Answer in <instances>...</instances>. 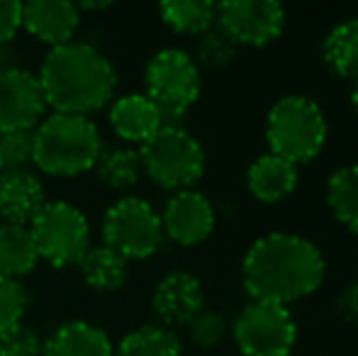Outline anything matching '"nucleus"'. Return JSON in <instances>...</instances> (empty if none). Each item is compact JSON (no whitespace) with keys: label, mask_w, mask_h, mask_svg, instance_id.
Listing matches in <instances>:
<instances>
[{"label":"nucleus","mask_w":358,"mask_h":356,"mask_svg":"<svg viewBox=\"0 0 358 356\" xmlns=\"http://www.w3.org/2000/svg\"><path fill=\"white\" fill-rule=\"evenodd\" d=\"M324 276L327 262L320 247L292 232L264 234L251 244L241 264V278L251 300L283 308L315 293Z\"/></svg>","instance_id":"1"},{"label":"nucleus","mask_w":358,"mask_h":356,"mask_svg":"<svg viewBox=\"0 0 358 356\" xmlns=\"http://www.w3.org/2000/svg\"><path fill=\"white\" fill-rule=\"evenodd\" d=\"M47 108L54 113L83 115L105 108L115 98L117 73L113 64L88 42H69L49 49L39 69Z\"/></svg>","instance_id":"2"},{"label":"nucleus","mask_w":358,"mask_h":356,"mask_svg":"<svg viewBox=\"0 0 358 356\" xmlns=\"http://www.w3.org/2000/svg\"><path fill=\"white\" fill-rule=\"evenodd\" d=\"M32 134L34 166L47 176H80L95 169V162L103 152L98 127L83 115H44Z\"/></svg>","instance_id":"3"},{"label":"nucleus","mask_w":358,"mask_h":356,"mask_svg":"<svg viewBox=\"0 0 358 356\" xmlns=\"http://www.w3.org/2000/svg\"><path fill=\"white\" fill-rule=\"evenodd\" d=\"M329 137L324 110L307 95H285L266 118V139L271 154L290 162L292 166L315 162Z\"/></svg>","instance_id":"4"},{"label":"nucleus","mask_w":358,"mask_h":356,"mask_svg":"<svg viewBox=\"0 0 358 356\" xmlns=\"http://www.w3.org/2000/svg\"><path fill=\"white\" fill-rule=\"evenodd\" d=\"M146 95L159 108L164 127H180V120L203 90L200 69L183 49H161L146 64Z\"/></svg>","instance_id":"5"},{"label":"nucleus","mask_w":358,"mask_h":356,"mask_svg":"<svg viewBox=\"0 0 358 356\" xmlns=\"http://www.w3.org/2000/svg\"><path fill=\"white\" fill-rule=\"evenodd\" d=\"M144 173L166 190H188L205 173L203 144L183 127H161L139 147Z\"/></svg>","instance_id":"6"},{"label":"nucleus","mask_w":358,"mask_h":356,"mask_svg":"<svg viewBox=\"0 0 358 356\" xmlns=\"http://www.w3.org/2000/svg\"><path fill=\"white\" fill-rule=\"evenodd\" d=\"M39 259L57 269L78 264L90 249V225L83 210L71 203H44L37 218L29 222Z\"/></svg>","instance_id":"7"},{"label":"nucleus","mask_w":358,"mask_h":356,"mask_svg":"<svg viewBox=\"0 0 358 356\" xmlns=\"http://www.w3.org/2000/svg\"><path fill=\"white\" fill-rule=\"evenodd\" d=\"M164 242L161 215L142 198H120L103 218V244L127 262L149 259Z\"/></svg>","instance_id":"8"},{"label":"nucleus","mask_w":358,"mask_h":356,"mask_svg":"<svg viewBox=\"0 0 358 356\" xmlns=\"http://www.w3.org/2000/svg\"><path fill=\"white\" fill-rule=\"evenodd\" d=\"M244 356H290L297 344V322L290 308L251 300L231 325Z\"/></svg>","instance_id":"9"},{"label":"nucleus","mask_w":358,"mask_h":356,"mask_svg":"<svg viewBox=\"0 0 358 356\" xmlns=\"http://www.w3.org/2000/svg\"><path fill=\"white\" fill-rule=\"evenodd\" d=\"M217 29L234 47H266L285 29V10L275 0H227L217 5Z\"/></svg>","instance_id":"10"},{"label":"nucleus","mask_w":358,"mask_h":356,"mask_svg":"<svg viewBox=\"0 0 358 356\" xmlns=\"http://www.w3.org/2000/svg\"><path fill=\"white\" fill-rule=\"evenodd\" d=\"M47 113L39 78L24 69H0V134L32 132Z\"/></svg>","instance_id":"11"},{"label":"nucleus","mask_w":358,"mask_h":356,"mask_svg":"<svg viewBox=\"0 0 358 356\" xmlns=\"http://www.w3.org/2000/svg\"><path fill=\"white\" fill-rule=\"evenodd\" d=\"M164 237L180 247H198L215 229V208L200 190H178L161 213Z\"/></svg>","instance_id":"12"},{"label":"nucleus","mask_w":358,"mask_h":356,"mask_svg":"<svg viewBox=\"0 0 358 356\" xmlns=\"http://www.w3.org/2000/svg\"><path fill=\"white\" fill-rule=\"evenodd\" d=\"M151 308L164 327L173 329L190 325L205 310L203 283L188 271H171L156 283Z\"/></svg>","instance_id":"13"},{"label":"nucleus","mask_w":358,"mask_h":356,"mask_svg":"<svg viewBox=\"0 0 358 356\" xmlns=\"http://www.w3.org/2000/svg\"><path fill=\"white\" fill-rule=\"evenodd\" d=\"M80 10L69 0H29L22 3V27L49 47L73 42Z\"/></svg>","instance_id":"14"},{"label":"nucleus","mask_w":358,"mask_h":356,"mask_svg":"<svg viewBox=\"0 0 358 356\" xmlns=\"http://www.w3.org/2000/svg\"><path fill=\"white\" fill-rule=\"evenodd\" d=\"M44 203H47L44 185L32 171L0 173V218L5 220V225L29 227Z\"/></svg>","instance_id":"15"},{"label":"nucleus","mask_w":358,"mask_h":356,"mask_svg":"<svg viewBox=\"0 0 358 356\" xmlns=\"http://www.w3.org/2000/svg\"><path fill=\"white\" fill-rule=\"evenodd\" d=\"M110 124L120 139L142 147L164 127V120L146 93H127L120 95L110 108Z\"/></svg>","instance_id":"16"},{"label":"nucleus","mask_w":358,"mask_h":356,"mask_svg":"<svg viewBox=\"0 0 358 356\" xmlns=\"http://www.w3.org/2000/svg\"><path fill=\"white\" fill-rule=\"evenodd\" d=\"M42 356H115L108 332L83 320L64 322L42 344Z\"/></svg>","instance_id":"17"},{"label":"nucleus","mask_w":358,"mask_h":356,"mask_svg":"<svg viewBox=\"0 0 358 356\" xmlns=\"http://www.w3.org/2000/svg\"><path fill=\"white\" fill-rule=\"evenodd\" d=\"M246 185L259 203L275 205L280 200L290 198L292 190L297 188V166L268 152L249 166Z\"/></svg>","instance_id":"18"},{"label":"nucleus","mask_w":358,"mask_h":356,"mask_svg":"<svg viewBox=\"0 0 358 356\" xmlns=\"http://www.w3.org/2000/svg\"><path fill=\"white\" fill-rule=\"evenodd\" d=\"M37 262L39 254L29 227L0 225V276L20 280L27 273H32Z\"/></svg>","instance_id":"19"},{"label":"nucleus","mask_w":358,"mask_h":356,"mask_svg":"<svg viewBox=\"0 0 358 356\" xmlns=\"http://www.w3.org/2000/svg\"><path fill=\"white\" fill-rule=\"evenodd\" d=\"M322 59L334 76L356 81L358 78V17L344 20L327 34L322 44Z\"/></svg>","instance_id":"20"},{"label":"nucleus","mask_w":358,"mask_h":356,"mask_svg":"<svg viewBox=\"0 0 358 356\" xmlns=\"http://www.w3.org/2000/svg\"><path fill=\"white\" fill-rule=\"evenodd\" d=\"M78 269L85 283L98 293H113L122 288L127 280V259H122L105 244L90 247L78 262Z\"/></svg>","instance_id":"21"},{"label":"nucleus","mask_w":358,"mask_h":356,"mask_svg":"<svg viewBox=\"0 0 358 356\" xmlns=\"http://www.w3.org/2000/svg\"><path fill=\"white\" fill-rule=\"evenodd\" d=\"M159 15L176 34H205L215 27L217 5L208 0H164Z\"/></svg>","instance_id":"22"},{"label":"nucleus","mask_w":358,"mask_h":356,"mask_svg":"<svg viewBox=\"0 0 358 356\" xmlns=\"http://www.w3.org/2000/svg\"><path fill=\"white\" fill-rule=\"evenodd\" d=\"M95 173H98V178L113 190L134 188L144 173L139 149H132V147L103 149L98 162H95Z\"/></svg>","instance_id":"23"},{"label":"nucleus","mask_w":358,"mask_h":356,"mask_svg":"<svg viewBox=\"0 0 358 356\" xmlns=\"http://www.w3.org/2000/svg\"><path fill=\"white\" fill-rule=\"evenodd\" d=\"M327 205L336 222L358 234V164L341 166L327 180Z\"/></svg>","instance_id":"24"},{"label":"nucleus","mask_w":358,"mask_h":356,"mask_svg":"<svg viewBox=\"0 0 358 356\" xmlns=\"http://www.w3.org/2000/svg\"><path fill=\"white\" fill-rule=\"evenodd\" d=\"M180 339L164 325H144L127 334L115 356H180Z\"/></svg>","instance_id":"25"},{"label":"nucleus","mask_w":358,"mask_h":356,"mask_svg":"<svg viewBox=\"0 0 358 356\" xmlns=\"http://www.w3.org/2000/svg\"><path fill=\"white\" fill-rule=\"evenodd\" d=\"M236 47L220 32L217 27L208 29L205 34L198 37V44H195V54H190L198 69H205V71H220V69L229 66L231 59H234Z\"/></svg>","instance_id":"26"},{"label":"nucleus","mask_w":358,"mask_h":356,"mask_svg":"<svg viewBox=\"0 0 358 356\" xmlns=\"http://www.w3.org/2000/svg\"><path fill=\"white\" fill-rule=\"evenodd\" d=\"M32 132L0 134V164H3V171H29V166H34Z\"/></svg>","instance_id":"27"},{"label":"nucleus","mask_w":358,"mask_h":356,"mask_svg":"<svg viewBox=\"0 0 358 356\" xmlns=\"http://www.w3.org/2000/svg\"><path fill=\"white\" fill-rule=\"evenodd\" d=\"M27 310V293L22 283L0 276V334L22 322Z\"/></svg>","instance_id":"28"},{"label":"nucleus","mask_w":358,"mask_h":356,"mask_svg":"<svg viewBox=\"0 0 358 356\" xmlns=\"http://www.w3.org/2000/svg\"><path fill=\"white\" fill-rule=\"evenodd\" d=\"M188 327H190V339H193L195 347L215 349L227 334V320L220 310H203Z\"/></svg>","instance_id":"29"},{"label":"nucleus","mask_w":358,"mask_h":356,"mask_svg":"<svg viewBox=\"0 0 358 356\" xmlns=\"http://www.w3.org/2000/svg\"><path fill=\"white\" fill-rule=\"evenodd\" d=\"M0 356H42V339L27 325H15L0 334Z\"/></svg>","instance_id":"30"},{"label":"nucleus","mask_w":358,"mask_h":356,"mask_svg":"<svg viewBox=\"0 0 358 356\" xmlns=\"http://www.w3.org/2000/svg\"><path fill=\"white\" fill-rule=\"evenodd\" d=\"M22 27V3L0 0V47L8 44Z\"/></svg>","instance_id":"31"},{"label":"nucleus","mask_w":358,"mask_h":356,"mask_svg":"<svg viewBox=\"0 0 358 356\" xmlns=\"http://www.w3.org/2000/svg\"><path fill=\"white\" fill-rule=\"evenodd\" d=\"M336 313L351 327H358V280L356 283H349L339 293V298H336Z\"/></svg>","instance_id":"32"},{"label":"nucleus","mask_w":358,"mask_h":356,"mask_svg":"<svg viewBox=\"0 0 358 356\" xmlns=\"http://www.w3.org/2000/svg\"><path fill=\"white\" fill-rule=\"evenodd\" d=\"M351 108H354L358 115V78L354 81V86H351Z\"/></svg>","instance_id":"33"},{"label":"nucleus","mask_w":358,"mask_h":356,"mask_svg":"<svg viewBox=\"0 0 358 356\" xmlns=\"http://www.w3.org/2000/svg\"><path fill=\"white\" fill-rule=\"evenodd\" d=\"M0 173H3V164H0Z\"/></svg>","instance_id":"34"}]
</instances>
